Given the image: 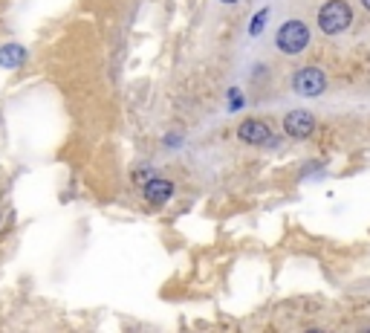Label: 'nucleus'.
Listing matches in <instances>:
<instances>
[{"mask_svg":"<svg viewBox=\"0 0 370 333\" xmlns=\"http://www.w3.org/2000/svg\"><path fill=\"white\" fill-rule=\"evenodd\" d=\"M350 21H353V12H350V6L345 4V0H330V4H324L321 12H318V26L327 35L345 33V29L350 26Z\"/></svg>","mask_w":370,"mask_h":333,"instance_id":"1","label":"nucleus"},{"mask_svg":"<svg viewBox=\"0 0 370 333\" xmlns=\"http://www.w3.org/2000/svg\"><path fill=\"white\" fill-rule=\"evenodd\" d=\"M275 44H278V49H281V52L295 55V52H301L306 44H310V29H306V23H301V21H287L281 29H278Z\"/></svg>","mask_w":370,"mask_h":333,"instance_id":"2","label":"nucleus"},{"mask_svg":"<svg viewBox=\"0 0 370 333\" xmlns=\"http://www.w3.org/2000/svg\"><path fill=\"white\" fill-rule=\"evenodd\" d=\"M292 87H295L298 96H318V93H324L327 78L318 67H304L292 76Z\"/></svg>","mask_w":370,"mask_h":333,"instance_id":"3","label":"nucleus"},{"mask_svg":"<svg viewBox=\"0 0 370 333\" xmlns=\"http://www.w3.org/2000/svg\"><path fill=\"white\" fill-rule=\"evenodd\" d=\"M284 131H287L292 139H306V136L316 131V119H313V113H306V110H292V113H287V119H284Z\"/></svg>","mask_w":370,"mask_h":333,"instance_id":"4","label":"nucleus"},{"mask_svg":"<svg viewBox=\"0 0 370 333\" xmlns=\"http://www.w3.org/2000/svg\"><path fill=\"white\" fill-rule=\"evenodd\" d=\"M237 136L243 142H249V145H266L272 142V131L266 122H261V119H246V122L237 128Z\"/></svg>","mask_w":370,"mask_h":333,"instance_id":"5","label":"nucleus"},{"mask_svg":"<svg viewBox=\"0 0 370 333\" xmlns=\"http://www.w3.org/2000/svg\"><path fill=\"white\" fill-rule=\"evenodd\" d=\"M142 194H145V200H148L150 206H162V203L171 200L174 183H171V180H162V177H153V180H148V183H145Z\"/></svg>","mask_w":370,"mask_h":333,"instance_id":"6","label":"nucleus"},{"mask_svg":"<svg viewBox=\"0 0 370 333\" xmlns=\"http://www.w3.org/2000/svg\"><path fill=\"white\" fill-rule=\"evenodd\" d=\"M26 62V49L20 44H6V47H0V67L4 70H15Z\"/></svg>","mask_w":370,"mask_h":333,"instance_id":"7","label":"nucleus"},{"mask_svg":"<svg viewBox=\"0 0 370 333\" xmlns=\"http://www.w3.org/2000/svg\"><path fill=\"white\" fill-rule=\"evenodd\" d=\"M266 18H269V9H261V12L252 18V26H249V35H252V38H258V35H261V29H263Z\"/></svg>","mask_w":370,"mask_h":333,"instance_id":"8","label":"nucleus"},{"mask_svg":"<svg viewBox=\"0 0 370 333\" xmlns=\"http://www.w3.org/2000/svg\"><path fill=\"white\" fill-rule=\"evenodd\" d=\"M240 105H243V96H240V90H237V87H234V90H229V107H232V110H237Z\"/></svg>","mask_w":370,"mask_h":333,"instance_id":"9","label":"nucleus"},{"mask_svg":"<svg viewBox=\"0 0 370 333\" xmlns=\"http://www.w3.org/2000/svg\"><path fill=\"white\" fill-rule=\"evenodd\" d=\"M362 4H364V9H370V0H362Z\"/></svg>","mask_w":370,"mask_h":333,"instance_id":"10","label":"nucleus"},{"mask_svg":"<svg viewBox=\"0 0 370 333\" xmlns=\"http://www.w3.org/2000/svg\"><path fill=\"white\" fill-rule=\"evenodd\" d=\"M220 4H237V0H220Z\"/></svg>","mask_w":370,"mask_h":333,"instance_id":"11","label":"nucleus"}]
</instances>
